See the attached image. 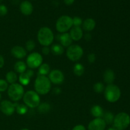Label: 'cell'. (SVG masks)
Instances as JSON below:
<instances>
[{
    "label": "cell",
    "instance_id": "obj_1",
    "mask_svg": "<svg viewBox=\"0 0 130 130\" xmlns=\"http://www.w3.org/2000/svg\"><path fill=\"white\" fill-rule=\"evenodd\" d=\"M34 91L39 95H44L51 91L52 83L46 76L38 75L34 81Z\"/></svg>",
    "mask_w": 130,
    "mask_h": 130
},
{
    "label": "cell",
    "instance_id": "obj_2",
    "mask_svg": "<svg viewBox=\"0 0 130 130\" xmlns=\"http://www.w3.org/2000/svg\"><path fill=\"white\" fill-rule=\"evenodd\" d=\"M54 38L53 31L48 27H43L38 32V41L43 46H49L51 45L53 43Z\"/></svg>",
    "mask_w": 130,
    "mask_h": 130
},
{
    "label": "cell",
    "instance_id": "obj_3",
    "mask_svg": "<svg viewBox=\"0 0 130 130\" xmlns=\"http://www.w3.org/2000/svg\"><path fill=\"white\" fill-rule=\"evenodd\" d=\"M104 93L105 100L108 102L115 103L118 102L121 98V91L117 85L111 84L108 85L105 87Z\"/></svg>",
    "mask_w": 130,
    "mask_h": 130
},
{
    "label": "cell",
    "instance_id": "obj_4",
    "mask_svg": "<svg viewBox=\"0 0 130 130\" xmlns=\"http://www.w3.org/2000/svg\"><path fill=\"white\" fill-rule=\"evenodd\" d=\"M22 99L24 104L30 109L37 108L41 103L40 96L34 90H29L25 92Z\"/></svg>",
    "mask_w": 130,
    "mask_h": 130
},
{
    "label": "cell",
    "instance_id": "obj_5",
    "mask_svg": "<svg viewBox=\"0 0 130 130\" xmlns=\"http://www.w3.org/2000/svg\"><path fill=\"white\" fill-rule=\"evenodd\" d=\"M7 93L11 101L18 102V101L22 99L25 93L24 88L20 83L11 84L8 88Z\"/></svg>",
    "mask_w": 130,
    "mask_h": 130
},
{
    "label": "cell",
    "instance_id": "obj_6",
    "mask_svg": "<svg viewBox=\"0 0 130 130\" xmlns=\"http://www.w3.org/2000/svg\"><path fill=\"white\" fill-rule=\"evenodd\" d=\"M72 27V18L69 15H62L60 17L56 22V29L60 34L67 32Z\"/></svg>",
    "mask_w": 130,
    "mask_h": 130
},
{
    "label": "cell",
    "instance_id": "obj_7",
    "mask_svg": "<svg viewBox=\"0 0 130 130\" xmlns=\"http://www.w3.org/2000/svg\"><path fill=\"white\" fill-rule=\"evenodd\" d=\"M130 124V116L127 113L122 112L115 116L113 122L114 128L118 130L126 129Z\"/></svg>",
    "mask_w": 130,
    "mask_h": 130
},
{
    "label": "cell",
    "instance_id": "obj_8",
    "mask_svg": "<svg viewBox=\"0 0 130 130\" xmlns=\"http://www.w3.org/2000/svg\"><path fill=\"white\" fill-rule=\"evenodd\" d=\"M84 51L82 47L78 44H71L66 50V55L72 62H77L83 56Z\"/></svg>",
    "mask_w": 130,
    "mask_h": 130
},
{
    "label": "cell",
    "instance_id": "obj_9",
    "mask_svg": "<svg viewBox=\"0 0 130 130\" xmlns=\"http://www.w3.org/2000/svg\"><path fill=\"white\" fill-rule=\"evenodd\" d=\"M43 56L38 52H32L27 56L26 59L27 66L30 69L39 68L43 63Z\"/></svg>",
    "mask_w": 130,
    "mask_h": 130
},
{
    "label": "cell",
    "instance_id": "obj_10",
    "mask_svg": "<svg viewBox=\"0 0 130 130\" xmlns=\"http://www.w3.org/2000/svg\"><path fill=\"white\" fill-rule=\"evenodd\" d=\"M52 83L56 85H60L64 81L65 76L63 72L59 69H53L50 71L48 76Z\"/></svg>",
    "mask_w": 130,
    "mask_h": 130
},
{
    "label": "cell",
    "instance_id": "obj_11",
    "mask_svg": "<svg viewBox=\"0 0 130 130\" xmlns=\"http://www.w3.org/2000/svg\"><path fill=\"white\" fill-rule=\"evenodd\" d=\"M0 110L3 114L7 116L13 115L15 112V107L14 102L9 100H3L0 103Z\"/></svg>",
    "mask_w": 130,
    "mask_h": 130
},
{
    "label": "cell",
    "instance_id": "obj_12",
    "mask_svg": "<svg viewBox=\"0 0 130 130\" xmlns=\"http://www.w3.org/2000/svg\"><path fill=\"white\" fill-rule=\"evenodd\" d=\"M106 123L102 118H95L89 123L88 126V130H105Z\"/></svg>",
    "mask_w": 130,
    "mask_h": 130
},
{
    "label": "cell",
    "instance_id": "obj_13",
    "mask_svg": "<svg viewBox=\"0 0 130 130\" xmlns=\"http://www.w3.org/2000/svg\"><path fill=\"white\" fill-rule=\"evenodd\" d=\"M34 72L32 69H27L24 73L20 74V76H19V83L21 85L24 86H27L29 85L30 82L32 77L34 76Z\"/></svg>",
    "mask_w": 130,
    "mask_h": 130
},
{
    "label": "cell",
    "instance_id": "obj_14",
    "mask_svg": "<svg viewBox=\"0 0 130 130\" xmlns=\"http://www.w3.org/2000/svg\"><path fill=\"white\" fill-rule=\"evenodd\" d=\"M11 54L13 57L17 59H23L27 56V50L21 46L17 45L13 47L11 50Z\"/></svg>",
    "mask_w": 130,
    "mask_h": 130
},
{
    "label": "cell",
    "instance_id": "obj_15",
    "mask_svg": "<svg viewBox=\"0 0 130 130\" xmlns=\"http://www.w3.org/2000/svg\"><path fill=\"white\" fill-rule=\"evenodd\" d=\"M58 40L59 41L60 44L65 48H68L72 44V39L70 36L69 33L66 32L58 34Z\"/></svg>",
    "mask_w": 130,
    "mask_h": 130
},
{
    "label": "cell",
    "instance_id": "obj_16",
    "mask_svg": "<svg viewBox=\"0 0 130 130\" xmlns=\"http://www.w3.org/2000/svg\"><path fill=\"white\" fill-rule=\"evenodd\" d=\"M69 34L72 41H78L83 37V30L81 27H73L70 30Z\"/></svg>",
    "mask_w": 130,
    "mask_h": 130
},
{
    "label": "cell",
    "instance_id": "obj_17",
    "mask_svg": "<svg viewBox=\"0 0 130 130\" xmlns=\"http://www.w3.org/2000/svg\"><path fill=\"white\" fill-rule=\"evenodd\" d=\"M33 6L29 1H24L20 3V10L23 15L25 16H29L31 15L33 12Z\"/></svg>",
    "mask_w": 130,
    "mask_h": 130
},
{
    "label": "cell",
    "instance_id": "obj_18",
    "mask_svg": "<svg viewBox=\"0 0 130 130\" xmlns=\"http://www.w3.org/2000/svg\"><path fill=\"white\" fill-rule=\"evenodd\" d=\"M82 26L83 30L87 32H90L91 31L93 30L96 27V22L93 19L88 18L86 20H84Z\"/></svg>",
    "mask_w": 130,
    "mask_h": 130
},
{
    "label": "cell",
    "instance_id": "obj_19",
    "mask_svg": "<svg viewBox=\"0 0 130 130\" xmlns=\"http://www.w3.org/2000/svg\"><path fill=\"white\" fill-rule=\"evenodd\" d=\"M103 78H104V82L107 84V85L113 84L116 78L115 72L112 69H108L104 72Z\"/></svg>",
    "mask_w": 130,
    "mask_h": 130
},
{
    "label": "cell",
    "instance_id": "obj_20",
    "mask_svg": "<svg viewBox=\"0 0 130 130\" xmlns=\"http://www.w3.org/2000/svg\"><path fill=\"white\" fill-rule=\"evenodd\" d=\"M91 114L95 118H102L104 111L103 108L99 105H94L91 107Z\"/></svg>",
    "mask_w": 130,
    "mask_h": 130
},
{
    "label": "cell",
    "instance_id": "obj_21",
    "mask_svg": "<svg viewBox=\"0 0 130 130\" xmlns=\"http://www.w3.org/2000/svg\"><path fill=\"white\" fill-rule=\"evenodd\" d=\"M27 66L26 63L24 61L19 60L14 65V70L15 72L19 73L20 74L25 72L27 71Z\"/></svg>",
    "mask_w": 130,
    "mask_h": 130
},
{
    "label": "cell",
    "instance_id": "obj_22",
    "mask_svg": "<svg viewBox=\"0 0 130 130\" xmlns=\"http://www.w3.org/2000/svg\"><path fill=\"white\" fill-rule=\"evenodd\" d=\"M50 50L53 55L60 56L64 53V47L60 44H54L50 48Z\"/></svg>",
    "mask_w": 130,
    "mask_h": 130
},
{
    "label": "cell",
    "instance_id": "obj_23",
    "mask_svg": "<svg viewBox=\"0 0 130 130\" xmlns=\"http://www.w3.org/2000/svg\"><path fill=\"white\" fill-rule=\"evenodd\" d=\"M14 104H15V111L19 115H24L28 112L29 108L24 104H19L18 102H14Z\"/></svg>",
    "mask_w": 130,
    "mask_h": 130
},
{
    "label": "cell",
    "instance_id": "obj_24",
    "mask_svg": "<svg viewBox=\"0 0 130 130\" xmlns=\"http://www.w3.org/2000/svg\"><path fill=\"white\" fill-rule=\"evenodd\" d=\"M73 72L76 76L81 77L84 74L85 72V67L82 63H76L73 67Z\"/></svg>",
    "mask_w": 130,
    "mask_h": 130
},
{
    "label": "cell",
    "instance_id": "obj_25",
    "mask_svg": "<svg viewBox=\"0 0 130 130\" xmlns=\"http://www.w3.org/2000/svg\"><path fill=\"white\" fill-rule=\"evenodd\" d=\"M18 78L19 77H18L17 74L14 71H9L6 74V81H7L8 83L10 84V85L16 83Z\"/></svg>",
    "mask_w": 130,
    "mask_h": 130
},
{
    "label": "cell",
    "instance_id": "obj_26",
    "mask_svg": "<svg viewBox=\"0 0 130 130\" xmlns=\"http://www.w3.org/2000/svg\"><path fill=\"white\" fill-rule=\"evenodd\" d=\"M50 66L46 63H42L38 68V75L41 76H48L50 72Z\"/></svg>",
    "mask_w": 130,
    "mask_h": 130
},
{
    "label": "cell",
    "instance_id": "obj_27",
    "mask_svg": "<svg viewBox=\"0 0 130 130\" xmlns=\"http://www.w3.org/2000/svg\"><path fill=\"white\" fill-rule=\"evenodd\" d=\"M114 117H115V116L114 115L112 112L110 111H107L104 112L102 119H104L106 124H113V122H114Z\"/></svg>",
    "mask_w": 130,
    "mask_h": 130
},
{
    "label": "cell",
    "instance_id": "obj_28",
    "mask_svg": "<svg viewBox=\"0 0 130 130\" xmlns=\"http://www.w3.org/2000/svg\"><path fill=\"white\" fill-rule=\"evenodd\" d=\"M37 109L39 112L44 114V113L48 112L51 110V105L48 102L40 103Z\"/></svg>",
    "mask_w": 130,
    "mask_h": 130
},
{
    "label": "cell",
    "instance_id": "obj_29",
    "mask_svg": "<svg viewBox=\"0 0 130 130\" xmlns=\"http://www.w3.org/2000/svg\"><path fill=\"white\" fill-rule=\"evenodd\" d=\"M105 86L104 83L101 82H97L93 85V90L97 93H102L104 91Z\"/></svg>",
    "mask_w": 130,
    "mask_h": 130
},
{
    "label": "cell",
    "instance_id": "obj_30",
    "mask_svg": "<svg viewBox=\"0 0 130 130\" xmlns=\"http://www.w3.org/2000/svg\"><path fill=\"white\" fill-rule=\"evenodd\" d=\"M36 47V43L32 39H29L25 43V49L26 50L27 52H32V51L34 50V49Z\"/></svg>",
    "mask_w": 130,
    "mask_h": 130
},
{
    "label": "cell",
    "instance_id": "obj_31",
    "mask_svg": "<svg viewBox=\"0 0 130 130\" xmlns=\"http://www.w3.org/2000/svg\"><path fill=\"white\" fill-rule=\"evenodd\" d=\"M8 83L3 79H0V92H4L6 91L8 88Z\"/></svg>",
    "mask_w": 130,
    "mask_h": 130
},
{
    "label": "cell",
    "instance_id": "obj_32",
    "mask_svg": "<svg viewBox=\"0 0 130 130\" xmlns=\"http://www.w3.org/2000/svg\"><path fill=\"white\" fill-rule=\"evenodd\" d=\"M83 21L82 19L80 18L79 17H74L72 18V23H73V26L74 27H81L82 25Z\"/></svg>",
    "mask_w": 130,
    "mask_h": 130
},
{
    "label": "cell",
    "instance_id": "obj_33",
    "mask_svg": "<svg viewBox=\"0 0 130 130\" xmlns=\"http://www.w3.org/2000/svg\"><path fill=\"white\" fill-rule=\"evenodd\" d=\"M8 8L5 5H0V15L1 16H5L7 14Z\"/></svg>",
    "mask_w": 130,
    "mask_h": 130
},
{
    "label": "cell",
    "instance_id": "obj_34",
    "mask_svg": "<svg viewBox=\"0 0 130 130\" xmlns=\"http://www.w3.org/2000/svg\"><path fill=\"white\" fill-rule=\"evenodd\" d=\"M88 61L89 63H93L95 62L96 60V55L93 53H91L90 54H88Z\"/></svg>",
    "mask_w": 130,
    "mask_h": 130
},
{
    "label": "cell",
    "instance_id": "obj_35",
    "mask_svg": "<svg viewBox=\"0 0 130 130\" xmlns=\"http://www.w3.org/2000/svg\"><path fill=\"white\" fill-rule=\"evenodd\" d=\"M50 52L51 50L49 46H43V49H42V53L44 55H48Z\"/></svg>",
    "mask_w": 130,
    "mask_h": 130
},
{
    "label": "cell",
    "instance_id": "obj_36",
    "mask_svg": "<svg viewBox=\"0 0 130 130\" xmlns=\"http://www.w3.org/2000/svg\"><path fill=\"white\" fill-rule=\"evenodd\" d=\"M72 130H86V129L85 126L82 125V124H77V125L75 126Z\"/></svg>",
    "mask_w": 130,
    "mask_h": 130
},
{
    "label": "cell",
    "instance_id": "obj_37",
    "mask_svg": "<svg viewBox=\"0 0 130 130\" xmlns=\"http://www.w3.org/2000/svg\"><path fill=\"white\" fill-rule=\"evenodd\" d=\"M53 93L55 94V95H59V94H60L61 92H62V90H61L60 88L55 87V88H53Z\"/></svg>",
    "mask_w": 130,
    "mask_h": 130
},
{
    "label": "cell",
    "instance_id": "obj_38",
    "mask_svg": "<svg viewBox=\"0 0 130 130\" xmlns=\"http://www.w3.org/2000/svg\"><path fill=\"white\" fill-rule=\"evenodd\" d=\"M5 65V59H4L3 57L0 54V69L3 68Z\"/></svg>",
    "mask_w": 130,
    "mask_h": 130
},
{
    "label": "cell",
    "instance_id": "obj_39",
    "mask_svg": "<svg viewBox=\"0 0 130 130\" xmlns=\"http://www.w3.org/2000/svg\"><path fill=\"white\" fill-rule=\"evenodd\" d=\"M91 38H92V37H91V35L89 32L86 33V34H85V39H86V40L87 41H89L91 40Z\"/></svg>",
    "mask_w": 130,
    "mask_h": 130
},
{
    "label": "cell",
    "instance_id": "obj_40",
    "mask_svg": "<svg viewBox=\"0 0 130 130\" xmlns=\"http://www.w3.org/2000/svg\"><path fill=\"white\" fill-rule=\"evenodd\" d=\"M75 0H64V3L67 5H71L74 3Z\"/></svg>",
    "mask_w": 130,
    "mask_h": 130
},
{
    "label": "cell",
    "instance_id": "obj_41",
    "mask_svg": "<svg viewBox=\"0 0 130 130\" xmlns=\"http://www.w3.org/2000/svg\"><path fill=\"white\" fill-rule=\"evenodd\" d=\"M107 130H118V129H116V128H114V127L113 126V127H111V128H108V129H107Z\"/></svg>",
    "mask_w": 130,
    "mask_h": 130
},
{
    "label": "cell",
    "instance_id": "obj_42",
    "mask_svg": "<svg viewBox=\"0 0 130 130\" xmlns=\"http://www.w3.org/2000/svg\"><path fill=\"white\" fill-rule=\"evenodd\" d=\"M21 130H29V129H27V128H24V129H22Z\"/></svg>",
    "mask_w": 130,
    "mask_h": 130
},
{
    "label": "cell",
    "instance_id": "obj_43",
    "mask_svg": "<svg viewBox=\"0 0 130 130\" xmlns=\"http://www.w3.org/2000/svg\"><path fill=\"white\" fill-rule=\"evenodd\" d=\"M1 93H0V100H1Z\"/></svg>",
    "mask_w": 130,
    "mask_h": 130
},
{
    "label": "cell",
    "instance_id": "obj_44",
    "mask_svg": "<svg viewBox=\"0 0 130 130\" xmlns=\"http://www.w3.org/2000/svg\"><path fill=\"white\" fill-rule=\"evenodd\" d=\"M3 1V0H0V3H1Z\"/></svg>",
    "mask_w": 130,
    "mask_h": 130
}]
</instances>
